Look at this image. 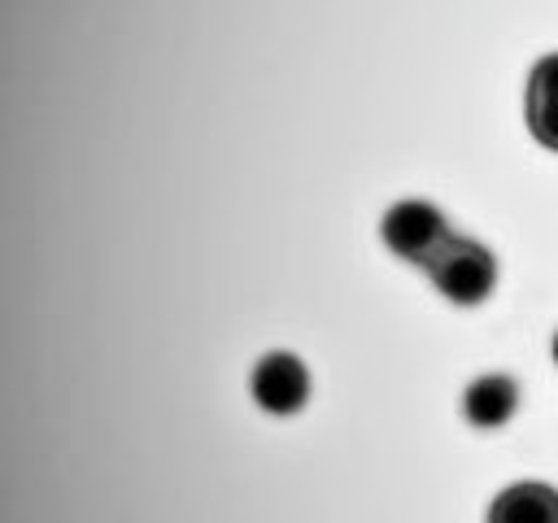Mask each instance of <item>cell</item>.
Wrapping results in <instances>:
<instances>
[{
	"mask_svg": "<svg viewBox=\"0 0 558 523\" xmlns=\"http://www.w3.org/2000/svg\"><path fill=\"white\" fill-rule=\"evenodd\" d=\"M427 279H432V288L445 301H453V305H480L497 288V257L480 240H466V235L453 231L440 244V253L427 262Z\"/></svg>",
	"mask_w": 558,
	"mask_h": 523,
	"instance_id": "obj_1",
	"label": "cell"
},
{
	"mask_svg": "<svg viewBox=\"0 0 558 523\" xmlns=\"http://www.w3.org/2000/svg\"><path fill=\"white\" fill-rule=\"evenodd\" d=\"M453 235L449 218L432 205V200H397L384 218H379V240L410 266H423L440 253V244Z\"/></svg>",
	"mask_w": 558,
	"mask_h": 523,
	"instance_id": "obj_2",
	"label": "cell"
},
{
	"mask_svg": "<svg viewBox=\"0 0 558 523\" xmlns=\"http://www.w3.org/2000/svg\"><path fill=\"white\" fill-rule=\"evenodd\" d=\"M253 401L266 410V414H296L305 410L310 401V370L296 353H266L257 366H253Z\"/></svg>",
	"mask_w": 558,
	"mask_h": 523,
	"instance_id": "obj_3",
	"label": "cell"
},
{
	"mask_svg": "<svg viewBox=\"0 0 558 523\" xmlns=\"http://www.w3.org/2000/svg\"><path fill=\"white\" fill-rule=\"evenodd\" d=\"M519 401H523V388L514 375H501V370H488V375H475L462 392V414L475 431H497L506 427L514 414H519Z\"/></svg>",
	"mask_w": 558,
	"mask_h": 523,
	"instance_id": "obj_4",
	"label": "cell"
},
{
	"mask_svg": "<svg viewBox=\"0 0 558 523\" xmlns=\"http://www.w3.org/2000/svg\"><path fill=\"white\" fill-rule=\"evenodd\" d=\"M523 113H527V131L541 148L558 153V52H545L523 87Z\"/></svg>",
	"mask_w": 558,
	"mask_h": 523,
	"instance_id": "obj_5",
	"label": "cell"
},
{
	"mask_svg": "<svg viewBox=\"0 0 558 523\" xmlns=\"http://www.w3.org/2000/svg\"><path fill=\"white\" fill-rule=\"evenodd\" d=\"M488 523H558V488L541 479L510 484L493 497Z\"/></svg>",
	"mask_w": 558,
	"mask_h": 523,
	"instance_id": "obj_6",
	"label": "cell"
},
{
	"mask_svg": "<svg viewBox=\"0 0 558 523\" xmlns=\"http://www.w3.org/2000/svg\"><path fill=\"white\" fill-rule=\"evenodd\" d=\"M554 362H558V331H554Z\"/></svg>",
	"mask_w": 558,
	"mask_h": 523,
	"instance_id": "obj_7",
	"label": "cell"
}]
</instances>
